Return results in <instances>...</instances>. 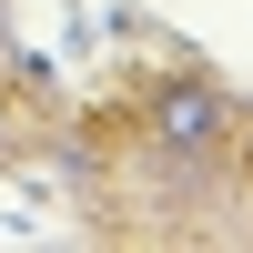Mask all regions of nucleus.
Returning <instances> with one entry per match:
<instances>
[{
	"instance_id": "f257e3e1",
	"label": "nucleus",
	"mask_w": 253,
	"mask_h": 253,
	"mask_svg": "<svg viewBox=\"0 0 253 253\" xmlns=\"http://www.w3.org/2000/svg\"><path fill=\"white\" fill-rule=\"evenodd\" d=\"M152 132L172 142V152H213L223 142V101L203 91V81H172V91L152 101Z\"/></svg>"
}]
</instances>
